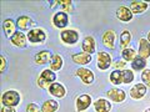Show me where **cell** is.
Here are the masks:
<instances>
[{"label": "cell", "instance_id": "obj_5", "mask_svg": "<svg viewBox=\"0 0 150 112\" xmlns=\"http://www.w3.org/2000/svg\"><path fill=\"white\" fill-rule=\"evenodd\" d=\"M111 64V57L108 52L99 51L98 52V67L100 70H106Z\"/></svg>", "mask_w": 150, "mask_h": 112}, {"label": "cell", "instance_id": "obj_23", "mask_svg": "<svg viewBox=\"0 0 150 112\" xmlns=\"http://www.w3.org/2000/svg\"><path fill=\"white\" fill-rule=\"evenodd\" d=\"M3 27H4V31H5L6 37H11L14 34H15V24H14V21L11 20V19L4 20Z\"/></svg>", "mask_w": 150, "mask_h": 112}, {"label": "cell", "instance_id": "obj_3", "mask_svg": "<svg viewBox=\"0 0 150 112\" xmlns=\"http://www.w3.org/2000/svg\"><path fill=\"white\" fill-rule=\"evenodd\" d=\"M55 74L51 71L50 69L48 70H44L43 72H41L40 75V77H39V80H38V85H39L40 87H50L51 85V82H54L55 81Z\"/></svg>", "mask_w": 150, "mask_h": 112}, {"label": "cell", "instance_id": "obj_21", "mask_svg": "<svg viewBox=\"0 0 150 112\" xmlns=\"http://www.w3.org/2000/svg\"><path fill=\"white\" fill-rule=\"evenodd\" d=\"M148 9V4L144 3V1H131L130 4V11L133 14H140V13H144L145 10Z\"/></svg>", "mask_w": 150, "mask_h": 112}, {"label": "cell", "instance_id": "obj_35", "mask_svg": "<svg viewBox=\"0 0 150 112\" xmlns=\"http://www.w3.org/2000/svg\"><path fill=\"white\" fill-rule=\"evenodd\" d=\"M148 41L150 43V32H149V35H148Z\"/></svg>", "mask_w": 150, "mask_h": 112}, {"label": "cell", "instance_id": "obj_13", "mask_svg": "<svg viewBox=\"0 0 150 112\" xmlns=\"http://www.w3.org/2000/svg\"><path fill=\"white\" fill-rule=\"evenodd\" d=\"M139 56L143 59L150 57V43L146 39H140L139 41Z\"/></svg>", "mask_w": 150, "mask_h": 112}, {"label": "cell", "instance_id": "obj_12", "mask_svg": "<svg viewBox=\"0 0 150 112\" xmlns=\"http://www.w3.org/2000/svg\"><path fill=\"white\" fill-rule=\"evenodd\" d=\"M91 104V97L89 95H81L76 99V110L79 112H81L84 110H86Z\"/></svg>", "mask_w": 150, "mask_h": 112}, {"label": "cell", "instance_id": "obj_16", "mask_svg": "<svg viewBox=\"0 0 150 112\" xmlns=\"http://www.w3.org/2000/svg\"><path fill=\"white\" fill-rule=\"evenodd\" d=\"M116 16L121 21H130L133 19V13L126 6H120L118 9V11H116Z\"/></svg>", "mask_w": 150, "mask_h": 112}, {"label": "cell", "instance_id": "obj_14", "mask_svg": "<svg viewBox=\"0 0 150 112\" xmlns=\"http://www.w3.org/2000/svg\"><path fill=\"white\" fill-rule=\"evenodd\" d=\"M16 25L20 30H29L31 26L35 25V22H33V20L29 18V16H19L18 18V21H16Z\"/></svg>", "mask_w": 150, "mask_h": 112}, {"label": "cell", "instance_id": "obj_18", "mask_svg": "<svg viewBox=\"0 0 150 112\" xmlns=\"http://www.w3.org/2000/svg\"><path fill=\"white\" fill-rule=\"evenodd\" d=\"M51 54H50V51H40V52H38L35 55V62L38 65H44V64H48L50 60H51Z\"/></svg>", "mask_w": 150, "mask_h": 112}, {"label": "cell", "instance_id": "obj_2", "mask_svg": "<svg viewBox=\"0 0 150 112\" xmlns=\"http://www.w3.org/2000/svg\"><path fill=\"white\" fill-rule=\"evenodd\" d=\"M1 102H3V106L14 107L20 102V95H19V92L14 91V90H9V91L3 93Z\"/></svg>", "mask_w": 150, "mask_h": 112}, {"label": "cell", "instance_id": "obj_8", "mask_svg": "<svg viewBox=\"0 0 150 112\" xmlns=\"http://www.w3.org/2000/svg\"><path fill=\"white\" fill-rule=\"evenodd\" d=\"M106 95L114 102H123L125 100V92L123 90H120V88H110L106 92Z\"/></svg>", "mask_w": 150, "mask_h": 112}, {"label": "cell", "instance_id": "obj_33", "mask_svg": "<svg viewBox=\"0 0 150 112\" xmlns=\"http://www.w3.org/2000/svg\"><path fill=\"white\" fill-rule=\"evenodd\" d=\"M5 66H6V60H5L4 56H1V69H0V71L1 72L5 71Z\"/></svg>", "mask_w": 150, "mask_h": 112}, {"label": "cell", "instance_id": "obj_31", "mask_svg": "<svg viewBox=\"0 0 150 112\" xmlns=\"http://www.w3.org/2000/svg\"><path fill=\"white\" fill-rule=\"evenodd\" d=\"M26 112H40V108L35 104H29L26 106Z\"/></svg>", "mask_w": 150, "mask_h": 112}, {"label": "cell", "instance_id": "obj_20", "mask_svg": "<svg viewBox=\"0 0 150 112\" xmlns=\"http://www.w3.org/2000/svg\"><path fill=\"white\" fill-rule=\"evenodd\" d=\"M49 91L53 96L59 97V99H62V97L65 96V88L63 85H60V83H56V82L51 83L50 87H49Z\"/></svg>", "mask_w": 150, "mask_h": 112}, {"label": "cell", "instance_id": "obj_17", "mask_svg": "<svg viewBox=\"0 0 150 112\" xmlns=\"http://www.w3.org/2000/svg\"><path fill=\"white\" fill-rule=\"evenodd\" d=\"M94 107H95L96 112H110L111 110L110 102L104 99H99L98 101L94 102Z\"/></svg>", "mask_w": 150, "mask_h": 112}, {"label": "cell", "instance_id": "obj_1", "mask_svg": "<svg viewBox=\"0 0 150 112\" xmlns=\"http://www.w3.org/2000/svg\"><path fill=\"white\" fill-rule=\"evenodd\" d=\"M134 80V74L130 70H125V71H119V70H115L114 72H111L110 75V81L115 85H119V83H129Z\"/></svg>", "mask_w": 150, "mask_h": 112}, {"label": "cell", "instance_id": "obj_4", "mask_svg": "<svg viewBox=\"0 0 150 112\" xmlns=\"http://www.w3.org/2000/svg\"><path fill=\"white\" fill-rule=\"evenodd\" d=\"M28 39L30 40V43H34V44L43 43L45 40V32L41 29H33L28 32Z\"/></svg>", "mask_w": 150, "mask_h": 112}, {"label": "cell", "instance_id": "obj_9", "mask_svg": "<svg viewBox=\"0 0 150 112\" xmlns=\"http://www.w3.org/2000/svg\"><path fill=\"white\" fill-rule=\"evenodd\" d=\"M103 44L108 49H114L115 48V34L112 30H108L103 35Z\"/></svg>", "mask_w": 150, "mask_h": 112}, {"label": "cell", "instance_id": "obj_30", "mask_svg": "<svg viewBox=\"0 0 150 112\" xmlns=\"http://www.w3.org/2000/svg\"><path fill=\"white\" fill-rule=\"evenodd\" d=\"M142 80L146 83V86L150 87V70H144L142 74Z\"/></svg>", "mask_w": 150, "mask_h": 112}, {"label": "cell", "instance_id": "obj_25", "mask_svg": "<svg viewBox=\"0 0 150 112\" xmlns=\"http://www.w3.org/2000/svg\"><path fill=\"white\" fill-rule=\"evenodd\" d=\"M56 6L64 9L65 11H71V0H58V1H53V4L50 5L51 9Z\"/></svg>", "mask_w": 150, "mask_h": 112}, {"label": "cell", "instance_id": "obj_36", "mask_svg": "<svg viewBox=\"0 0 150 112\" xmlns=\"http://www.w3.org/2000/svg\"><path fill=\"white\" fill-rule=\"evenodd\" d=\"M145 112H150V108H146V110H145Z\"/></svg>", "mask_w": 150, "mask_h": 112}, {"label": "cell", "instance_id": "obj_26", "mask_svg": "<svg viewBox=\"0 0 150 112\" xmlns=\"http://www.w3.org/2000/svg\"><path fill=\"white\" fill-rule=\"evenodd\" d=\"M50 69L54 70V71H58L63 67V59L60 57L59 55H53V57L50 60Z\"/></svg>", "mask_w": 150, "mask_h": 112}, {"label": "cell", "instance_id": "obj_15", "mask_svg": "<svg viewBox=\"0 0 150 112\" xmlns=\"http://www.w3.org/2000/svg\"><path fill=\"white\" fill-rule=\"evenodd\" d=\"M10 41L13 45L18 46V48H25L26 46V39H25V35L23 32H15L11 37H10Z\"/></svg>", "mask_w": 150, "mask_h": 112}, {"label": "cell", "instance_id": "obj_34", "mask_svg": "<svg viewBox=\"0 0 150 112\" xmlns=\"http://www.w3.org/2000/svg\"><path fill=\"white\" fill-rule=\"evenodd\" d=\"M115 66H116V67H124V66H125V62H123V61H118V62L115 64Z\"/></svg>", "mask_w": 150, "mask_h": 112}, {"label": "cell", "instance_id": "obj_27", "mask_svg": "<svg viewBox=\"0 0 150 112\" xmlns=\"http://www.w3.org/2000/svg\"><path fill=\"white\" fill-rule=\"evenodd\" d=\"M145 65H146V62H145V59L138 56V57H135L133 60V62H131V67H133L134 70H137V71H140V70H143L145 67Z\"/></svg>", "mask_w": 150, "mask_h": 112}, {"label": "cell", "instance_id": "obj_32", "mask_svg": "<svg viewBox=\"0 0 150 112\" xmlns=\"http://www.w3.org/2000/svg\"><path fill=\"white\" fill-rule=\"evenodd\" d=\"M1 112H16V111L14 110V107H10V106H3Z\"/></svg>", "mask_w": 150, "mask_h": 112}, {"label": "cell", "instance_id": "obj_29", "mask_svg": "<svg viewBox=\"0 0 150 112\" xmlns=\"http://www.w3.org/2000/svg\"><path fill=\"white\" fill-rule=\"evenodd\" d=\"M123 57L125 61H133V60L137 57L135 56V51L133 49H124L123 50Z\"/></svg>", "mask_w": 150, "mask_h": 112}, {"label": "cell", "instance_id": "obj_22", "mask_svg": "<svg viewBox=\"0 0 150 112\" xmlns=\"http://www.w3.org/2000/svg\"><path fill=\"white\" fill-rule=\"evenodd\" d=\"M83 50L85 51L86 54H93L95 51V40L91 36H86L83 41Z\"/></svg>", "mask_w": 150, "mask_h": 112}, {"label": "cell", "instance_id": "obj_10", "mask_svg": "<svg viewBox=\"0 0 150 112\" xmlns=\"http://www.w3.org/2000/svg\"><path fill=\"white\" fill-rule=\"evenodd\" d=\"M79 39V35L75 30H65L62 32V40L65 44H75Z\"/></svg>", "mask_w": 150, "mask_h": 112}, {"label": "cell", "instance_id": "obj_11", "mask_svg": "<svg viewBox=\"0 0 150 112\" xmlns=\"http://www.w3.org/2000/svg\"><path fill=\"white\" fill-rule=\"evenodd\" d=\"M76 75L86 85H90L94 81V74H93V71H90V70H88V69H79L76 71Z\"/></svg>", "mask_w": 150, "mask_h": 112}, {"label": "cell", "instance_id": "obj_19", "mask_svg": "<svg viewBox=\"0 0 150 112\" xmlns=\"http://www.w3.org/2000/svg\"><path fill=\"white\" fill-rule=\"evenodd\" d=\"M71 59H73V61L75 64H78V65H85V64H89L91 61V55L90 54H86V52H84V54H74L71 56Z\"/></svg>", "mask_w": 150, "mask_h": 112}, {"label": "cell", "instance_id": "obj_6", "mask_svg": "<svg viewBox=\"0 0 150 112\" xmlns=\"http://www.w3.org/2000/svg\"><path fill=\"white\" fill-rule=\"evenodd\" d=\"M68 20H69L68 14L64 13V11L56 13L55 15H54V18H53L54 25H55L56 27H59V29H63V27L67 26V25H68Z\"/></svg>", "mask_w": 150, "mask_h": 112}, {"label": "cell", "instance_id": "obj_28", "mask_svg": "<svg viewBox=\"0 0 150 112\" xmlns=\"http://www.w3.org/2000/svg\"><path fill=\"white\" fill-rule=\"evenodd\" d=\"M130 40H131V35H130V31L128 30H124L120 35V46L121 48H125L126 45L130 44Z\"/></svg>", "mask_w": 150, "mask_h": 112}, {"label": "cell", "instance_id": "obj_7", "mask_svg": "<svg viewBox=\"0 0 150 112\" xmlns=\"http://www.w3.org/2000/svg\"><path fill=\"white\" fill-rule=\"evenodd\" d=\"M146 93V86L144 83H137L135 86H133V88L130 90V96L135 100H140L143 99Z\"/></svg>", "mask_w": 150, "mask_h": 112}, {"label": "cell", "instance_id": "obj_24", "mask_svg": "<svg viewBox=\"0 0 150 112\" xmlns=\"http://www.w3.org/2000/svg\"><path fill=\"white\" fill-rule=\"evenodd\" d=\"M58 102L54 101V100H48L45 101L43 106H41V112H55L56 110H58Z\"/></svg>", "mask_w": 150, "mask_h": 112}]
</instances>
